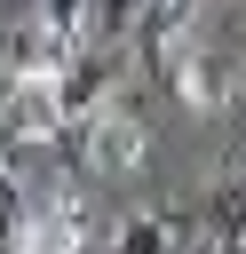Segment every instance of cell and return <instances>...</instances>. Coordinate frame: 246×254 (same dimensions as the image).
<instances>
[{
  "label": "cell",
  "instance_id": "1",
  "mask_svg": "<svg viewBox=\"0 0 246 254\" xmlns=\"http://www.w3.org/2000/svg\"><path fill=\"white\" fill-rule=\"evenodd\" d=\"M56 135H71V111H63L56 71L8 79V143H56Z\"/></svg>",
  "mask_w": 246,
  "mask_h": 254
},
{
  "label": "cell",
  "instance_id": "2",
  "mask_svg": "<svg viewBox=\"0 0 246 254\" xmlns=\"http://www.w3.org/2000/svg\"><path fill=\"white\" fill-rule=\"evenodd\" d=\"M143 151H151L143 119H127V111H95V119H79V159H87L95 175H135Z\"/></svg>",
  "mask_w": 246,
  "mask_h": 254
},
{
  "label": "cell",
  "instance_id": "3",
  "mask_svg": "<svg viewBox=\"0 0 246 254\" xmlns=\"http://www.w3.org/2000/svg\"><path fill=\"white\" fill-rule=\"evenodd\" d=\"M159 71H167V79H175V95H183V103H190V111H214V103H222V95H230V71H222V64H214V56H198V48H190V40H175V48H167V56H159Z\"/></svg>",
  "mask_w": 246,
  "mask_h": 254
},
{
  "label": "cell",
  "instance_id": "4",
  "mask_svg": "<svg viewBox=\"0 0 246 254\" xmlns=\"http://www.w3.org/2000/svg\"><path fill=\"white\" fill-rule=\"evenodd\" d=\"M103 71H111V56H103V48H87V56H71V64L56 71V87H63V111H71V127H79V119H95V103H103Z\"/></svg>",
  "mask_w": 246,
  "mask_h": 254
},
{
  "label": "cell",
  "instance_id": "5",
  "mask_svg": "<svg viewBox=\"0 0 246 254\" xmlns=\"http://www.w3.org/2000/svg\"><path fill=\"white\" fill-rule=\"evenodd\" d=\"M175 40H190V0H143V48L167 56Z\"/></svg>",
  "mask_w": 246,
  "mask_h": 254
},
{
  "label": "cell",
  "instance_id": "6",
  "mask_svg": "<svg viewBox=\"0 0 246 254\" xmlns=\"http://www.w3.org/2000/svg\"><path fill=\"white\" fill-rule=\"evenodd\" d=\"M198 230L190 222H167V214H135V222H119L111 230V246H190Z\"/></svg>",
  "mask_w": 246,
  "mask_h": 254
},
{
  "label": "cell",
  "instance_id": "7",
  "mask_svg": "<svg viewBox=\"0 0 246 254\" xmlns=\"http://www.w3.org/2000/svg\"><path fill=\"white\" fill-rule=\"evenodd\" d=\"M206 238H214V246H246V190L222 183V190L206 198Z\"/></svg>",
  "mask_w": 246,
  "mask_h": 254
},
{
  "label": "cell",
  "instance_id": "8",
  "mask_svg": "<svg viewBox=\"0 0 246 254\" xmlns=\"http://www.w3.org/2000/svg\"><path fill=\"white\" fill-rule=\"evenodd\" d=\"M79 8H87V0H48V16H40V24H48L56 40H71V48H79Z\"/></svg>",
  "mask_w": 246,
  "mask_h": 254
}]
</instances>
